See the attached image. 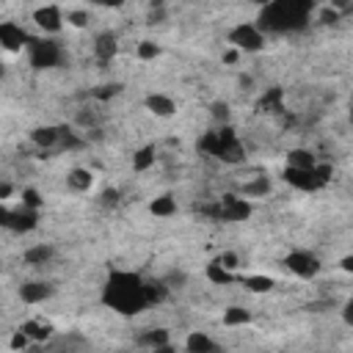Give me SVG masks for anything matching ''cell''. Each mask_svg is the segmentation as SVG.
<instances>
[{
	"label": "cell",
	"instance_id": "8",
	"mask_svg": "<svg viewBox=\"0 0 353 353\" xmlns=\"http://www.w3.org/2000/svg\"><path fill=\"white\" fill-rule=\"evenodd\" d=\"M284 268H287L295 279L309 281V279H314V276L323 270V262H320V256H317L314 251H309V248H292V251L284 256Z\"/></svg>",
	"mask_w": 353,
	"mask_h": 353
},
{
	"label": "cell",
	"instance_id": "33",
	"mask_svg": "<svg viewBox=\"0 0 353 353\" xmlns=\"http://www.w3.org/2000/svg\"><path fill=\"white\" fill-rule=\"evenodd\" d=\"M22 207L25 210H33V212H39L41 210V204H44V199L39 196V190L36 188H22Z\"/></svg>",
	"mask_w": 353,
	"mask_h": 353
},
{
	"label": "cell",
	"instance_id": "21",
	"mask_svg": "<svg viewBox=\"0 0 353 353\" xmlns=\"http://www.w3.org/2000/svg\"><path fill=\"white\" fill-rule=\"evenodd\" d=\"M52 256H55V248H52L50 243H36V245H28V248L22 251V259H25L28 265H33V268L47 265Z\"/></svg>",
	"mask_w": 353,
	"mask_h": 353
},
{
	"label": "cell",
	"instance_id": "19",
	"mask_svg": "<svg viewBox=\"0 0 353 353\" xmlns=\"http://www.w3.org/2000/svg\"><path fill=\"white\" fill-rule=\"evenodd\" d=\"M66 188H69L72 193H88V190L94 188V174H91V168H85V165L69 168V174H66Z\"/></svg>",
	"mask_w": 353,
	"mask_h": 353
},
{
	"label": "cell",
	"instance_id": "31",
	"mask_svg": "<svg viewBox=\"0 0 353 353\" xmlns=\"http://www.w3.org/2000/svg\"><path fill=\"white\" fill-rule=\"evenodd\" d=\"M91 19V14L85 8H66L63 11V25H72V28H85Z\"/></svg>",
	"mask_w": 353,
	"mask_h": 353
},
{
	"label": "cell",
	"instance_id": "26",
	"mask_svg": "<svg viewBox=\"0 0 353 353\" xmlns=\"http://www.w3.org/2000/svg\"><path fill=\"white\" fill-rule=\"evenodd\" d=\"M221 323L226 328H243V325L251 323V312L245 306H226L223 314H221Z\"/></svg>",
	"mask_w": 353,
	"mask_h": 353
},
{
	"label": "cell",
	"instance_id": "9",
	"mask_svg": "<svg viewBox=\"0 0 353 353\" xmlns=\"http://www.w3.org/2000/svg\"><path fill=\"white\" fill-rule=\"evenodd\" d=\"M36 226H39V212L25 210V207L11 210V207L0 204V229H8V232H14V234H28V232H33Z\"/></svg>",
	"mask_w": 353,
	"mask_h": 353
},
{
	"label": "cell",
	"instance_id": "2",
	"mask_svg": "<svg viewBox=\"0 0 353 353\" xmlns=\"http://www.w3.org/2000/svg\"><path fill=\"white\" fill-rule=\"evenodd\" d=\"M312 11H314V3L309 0H276V3L262 6L254 25L265 36L268 33H298L306 28Z\"/></svg>",
	"mask_w": 353,
	"mask_h": 353
},
{
	"label": "cell",
	"instance_id": "18",
	"mask_svg": "<svg viewBox=\"0 0 353 353\" xmlns=\"http://www.w3.org/2000/svg\"><path fill=\"white\" fill-rule=\"evenodd\" d=\"M30 141L39 146V149H58V141H61V127L58 124H44V127H33L30 130Z\"/></svg>",
	"mask_w": 353,
	"mask_h": 353
},
{
	"label": "cell",
	"instance_id": "23",
	"mask_svg": "<svg viewBox=\"0 0 353 353\" xmlns=\"http://www.w3.org/2000/svg\"><path fill=\"white\" fill-rule=\"evenodd\" d=\"M168 342H171V331L163 328V325L146 328V331H141V336H138V345H141V347H149V350H154V347H160V345H168Z\"/></svg>",
	"mask_w": 353,
	"mask_h": 353
},
{
	"label": "cell",
	"instance_id": "32",
	"mask_svg": "<svg viewBox=\"0 0 353 353\" xmlns=\"http://www.w3.org/2000/svg\"><path fill=\"white\" fill-rule=\"evenodd\" d=\"M80 146H85V141H83L77 132H72L69 127H61V141H58V149L74 152V149H80Z\"/></svg>",
	"mask_w": 353,
	"mask_h": 353
},
{
	"label": "cell",
	"instance_id": "46",
	"mask_svg": "<svg viewBox=\"0 0 353 353\" xmlns=\"http://www.w3.org/2000/svg\"><path fill=\"white\" fill-rule=\"evenodd\" d=\"M11 193H14V188H11L8 182H0V204H3V201H6Z\"/></svg>",
	"mask_w": 353,
	"mask_h": 353
},
{
	"label": "cell",
	"instance_id": "5",
	"mask_svg": "<svg viewBox=\"0 0 353 353\" xmlns=\"http://www.w3.org/2000/svg\"><path fill=\"white\" fill-rule=\"evenodd\" d=\"M204 212H207L210 218H215V221L232 223V221H248L251 212H254V207H251L248 199H243V196H237V193H223V196H221L212 207H207Z\"/></svg>",
	"mask_w": 353,
	"mask_h": 353
},
{
	"label": "cell",
	"instance_id": "47",
	"mask_svg": "<svg viewBox=\"0 0 353 353\" xmlns=\"http://www.w3.org/2000/svg\"><path fill=\"white\" fill-rule=\"evenodd\" d=\"M149 353H176V345L168 342V345H160V347H154V350H149Z\"/></svg>",
	"mask_w": 353,
	"mask_h": 353
},
{
	"label": "cell",
	"instance_id": "22",
	"mask_svg": "<svg viewBox=\"0 0 353 353\" xmlns=\"http://www.w3.org/2000/svg\"><path fill=\"white\" fill-rule=\"evenodd\" d=\"M237 281L248 290V292H270L276 287V279L273 276H265V273H248V276H237Z\"/></svg>",
	"mask_w": 353,
	"mask_h": 353
},
{
	"label": "cell",
	"instance_id": "34",
	"mask_svg": "<svg viewBox=\"0 0 353 353\" xmlns=\"http://www.w3.org/2000/svg\"><path fill=\"white\" fill-rule=\"evenodd\" d=\"M163 281H165L168 290H182V287L188 284V273H185L182 268H174V270H168V273L163 276Z\"/></svg>",
	"mask_w": 353,
	"mask_h": 353
},
{
	"label": "cell",
	"instance_id": "7",
	"mask_svg": "<svg viewBox=\"0 0 353 353\" xmlns=\"http://www.w3.org/2000/svg\"><path fill=\"white\" fill-rule=\"evenodd\" d=\"M268 36L254 25V22H237L229 30V44L237 52H262L265 50Z\"/></svg>",
	"mask_w": 353,
	"mask_h": 353
},
{
	"label": "cell",
	"instance_id": "30",
	"mask_svg": "<svg viewBox=\"0 0 353 353\" xmlns=\"http://www.w3.org/2000/svg\"><path fill=\"white\" fill-rule=\"evenodd\" d=\"M168 295H171V290L165 287L163 279H146V301H149V306L163 303Z\"/></svg>",
	"mask_w": 353,
	"mask_h": 353
},
{
	"label": "cell",
	"instance_id": "36",
	"mask_svg": "<svg viewBox=\"0 0 353 353\" xmlns=\"http://www.w3.org/2000/svg\"><path fill=\"white\" fill-rule=\"evenodd\" d=\"M210 116H212L215 121H221V127H223V124H229V116H232V110H229V102H223V99H215V102L210 105Z\"/></svg>",
	"mask_w": 353,
	"mask_h": 353
},
{
	"label": "cell",
	"instance_id": "37",
	"mask_svg": "<svg viewBox=\"0 0 353 353\" xmlns=\"http://www.w3.org/2000/svg\"><path fill=\"white\" fill-rule=\"evenodd\" d=\"M215 262H218L223 270H229V273H234V270L240 268V256H237V251H221V254L215 256Z\"/></svg>",
	"mask_w": 353,
	"mask_h": 353
},
{
	"label": "cell",
	"instance_id": "43",
	"mask_svg": "<svg viewBox=\"0 0 353 353\" xmlns=\"http://www.w3.org/2000/svg\"><path fill=\"white\" fill-rule=\"evenodd\" d=\"M119 196H121V193H119L116 188H108V190H102V204H105V207H116V204H119Z\"/></svg>",
	"mask_w": 353,
	"mask_h": 353
},
{
	"label": "cell",
	"instance_id": "29",
	"mask_svg": "<svg viewBox=\"0 0 353 353\" xmlns=\"http://www.w3.org/2000/svg\"><path fill=\"white\" fill-rule=\"evenodd\" d=\"M154 157H157V154H154V146H152V143L135 149V152H132V171H135V174L149 171V168L154 165Z\"/></svg>",
	"mask_w": 353,
	"mask_h": 353
},
{
	"label": "cell",
	"instance_id": "50",
	"mask_svg": "<svg viewBox=\"0 0 353 353\" xmlns=\"http://www.w3.org/2000/svg\"><path fill=\"white\" fill-rule=\"evenodd\" d=\"M3 74H6V69H3V61H0V77H3Z\"/></svg>",
	"mask_w": 353,
	"mask_h": 353
},
{
	"label": "cell",
	"instance_id": "41",
	"mask_svg": "<svg viewBox=\"0 0 353 353\" xmlns=\"http://www.w3.org/2000/svg\"><path fill=\"white\" fill-rule=\"evenodd\" d=\"M320 22L323 25H334V22H339V11L336 8H320Z\"/></svg>",
	"mask_w": 353,
	"mask_h": 353
},
{
	"label": "cell",
	"instance_id": "1",
	"mask_svg": "<svg viewBox=\"0 0 353 353\" xmlns=\"http://www.w3.org/2000/svg\"><path fill=\"white\" fill-rule=\"evenodd\" d=\"M102 303L121 314V317H135L143 309H149L146 301V279L135 270H121L113 268L102 284Z\"/></svg>",
	"mask_w": 353,
	"mask_h": 353
},
{
	"label": "cell",
	"instance_id": "12",
	"mask_svg": "<svg viewBox=\"0 0 353 353\" xmlns=\"http://www.w3.org/2000/svg\"><path fill=\"white\" fill-rule=\"evenodd\" d=\"M52 295H55V284L44 281V279H33V281H25L19 287V301L28 306H39V303L50 301Z\"/></svg>",
	"mask_w": 353,
	"mask_h": 353
},
{
	"label": "cell",
	"instance_id": "16",
	"mask_svg": "<svg viewBox=\"0 0 353 353\" xmlns=\"http://www.w3.org/2000/svg\"><path fill=\"white\" fill-rule=\"evenodd\" d=\"M185 353H223V347L207 331H190L185 336Z\"/></svg>",
	"mask_w": 353,
	"mask_h": 353
},
{
	"label": "cell",
	"instance_id": "48",
	"mask_svg": "<svg viewBox=\"0 0 353 353\" xmlns=\"http://www.w3.org/2000/svg\"><path fill=\"white\" fill-rule=\"evenodd\" d=\"M339 268H342L345 273H350V270H353V256H350V254H347V256H342V262H339Z\"/></svg>",
	"mask_w": 353,
	"mask_h": 353
},
{
	"label": "cell",
	"instance_id": "35",
	"mask_svg": "<svg viewBox=\"0 0 353 353\" xmlns=\"http://www.w3.org/2000/svg\"><path fill=\"white\" fill-rule=\"evenodd\" d=\"M135 52H138V58L141 61H154L163 50H160V44H154V41H149V39H143L138 47H135Z\"/></svg>",
	"mask_w": 353,
	"mask_h": 353
},
{
	"label": "cell",
	"instance_id": "25",
	"mask_svg": "<svg viewBox=\"0 0 353 353\" xmlns=\"http://www.w3.org/2000/svg\"><path fill=\"white\" fill-rule=\"evenodd\" d=\"M259 110H265V113H281L284 110V91L279 85L265 88V94L259 97Z\"/></svg>",
	"mask_w": 353,
	"mask_h": 353
},
{
	"label": "cell",
	"instance_id": "13",
	"mask_svg": "<svg viewBox=\"0 0 353 353\" xmlns=\"http://www.w3.org/2000/svg\"><path fill=\"white\" fill-rule=\"evenodd\" d=\"M36 353H88V342L80 334H69V336H52L50 342L41 345V350Z\"/></svg>",
	"mask_w": 353,
	"mask_h": 353
},
{
	"label": "cell",
	"instance_id": "15",
	"mask_svg": "<svg viewBox=\"0 0 353 353\" xmlns=\"http://www.w3.org/2000/svg\"><path fill=\"white\" fill-rule=\"evenodd\" d=\"M143 108H146L152 116H157V119H171V116L176 113V102H174L168 94H163V91H152V94H146Z\"/></svg>",
	"mask_w": 353,
	"mask_h": 353
},
{
	"label": "cell",
	"instance_id": "45",
	"mask_svg": "<svg viewBox=\"0 0 353 353\" xmlns=\"http://www.w3.org/2000/svg\"><path fill=\"white\" fill-rule=\"evenodd\" d=\"M350 309H353V303L347 301V303L342 306V317H345V325H353V314H350Z\"/></svg>",
	"mask_w": 353,
	"mask_h": 353
},
{
	"label": "cell",
	"instance_id": "38",
	"mask_svg": "<svg viewBox=\"0 0 353 353\" xmlns=\"http://www.w3.org/2000/svg\"><path fill=\"white\" fill-rule=\"evenodd\" d=\"M116 94H121V83H108V85H99V88L94 91V99L105 102V99H113Z\"/></svg>",
	"mask_w": 353,
	"mask_h": 353
},
{
	"label": "cell",
	"instance_id": "24",
	"mask_svg": "<svg viewBox=\"0 0 353 353\" xmlns=\"http://www.w3.org/2000/svg\"><path fill=\"white\" fill-rule=\"evenodd\" d=\"M149 212L154 218H171V215H176V199L171 193H160L149 201Z\"/></svg>",
	"mask_w": 353,
	"mask_h": 353
},
{
	"label": "cell",
	"instance_id": "17",
	"mask_svg": "<svg viewBox=\"0 0 353 353\" xmlns=\"http://www.w3.org/2000/svg\"><path fill=\"white\" fill-rule=\"evenodd\" d=\"M270 190H273V182L268 176H251V179H245V182L237 185V196H243L248 201L251 199H265Z\"/></svg>",
	"mask_w": 353,
	"mask_h": 353
},
{
	"label": "cell",
	"instance_id": "3",
	"mask_svg": "<svg viewBox=\"0 0 353 353\" xmlns=\"http://www.w3.org/2000/svg\"><path fill=\"white\" fill-rule=\"evenodd\" d=\"M199 146H201V152L218 157V160L226 163V165H237V163L245 160V146L240 143V138L234 135V130H232L229 124L204 132V138L199 141Z\"/></svg>",
	"mask_w": 353,
	"mask_h": 353
},
{
	"label": "cell",
	"instance_id": "27",
	"mask_svg": "<svg viewBox=\"0 0 353 353\" xmlns=\"http://www.w3.org/2000/svg\"><path fill=\"white\" fill-rule=\"evenodd\" d=\"M204 276H207V281H210V284H215V287H229V284H234V281H237V273L223 270L215 259L204 268Z\"/></svg>",
	"mask_w": 353,
	"mask_h": 353
},
{
	"label": "cell",
	"instance_id": "4",
	"mask_svg": "<svg viewBox=\"0 0 353 353\" xmlns=\"http://www.w3.org/2000/svg\"><path fill=\"white\" fill-rule=\"evenodd\" d=\"M331 176H334V168L328 163H317L314 168H284V174H281V179L290 188L301 190V193H317V190H323L331 182Z\"/></svg>",
	"mask_w": 353,
	"mask_h": 353
},
{
	"label": "cell",
	"instance_id": "10",
	"mask_svg": "<svg viewBox=\"0 0 353 353\" xmlns=\"http://www.w3.org/2000/svg\"><path fill=\"white\" fill-rule=\"evenodd\" d=\"M28 41H30V36L25 33L22 25H17L11 19L0 22V52H22L28 47Z\"/></svg>",
	"mask_w": 353,
	"mask_h": 353
},
{
	"label": "cell",
	"instance_id": "49",
	"mask_svg": "<svg viewBox=\"0 0 353 353\" xmlns=\"http://www.w3.org/2000/svg\"><path fill=\"white\" fill-rule=\"evenodd\" d=\"M240 85H245V88H251V77H248V74H243V77H240Z\"/></svg>",
	"mask_w": 353,
	"mask_h": 353
},
{
	"label": "cell",
	"instance_id": "40",
	"mask_svg": "<svg viewBox=\"0 0 353 353\" xmlns=\"http://www.w3.org/2000/svg\"><path fill=\"white\" fill-rule=\"evenodd\" d=\"M165 19V6L163 3H152V8H149V22L154 25V22H163Z\"/></svg>",
	"mask_w": 353,
	"mask_h": 353
},
{
	"label": "cell",
	"instance_id": "11",
	"mask_svg": "<svg viewBox=\"0 0 353 353\" xmlns=\"http://www.w3.org/2000/svg\"><path fill=\"white\" fill-rule=\"evenodd\" d=\"M33 22H36L39 30H44L47 36H55V33L63 28V8L55 6V3L39 6V8H33Z\"/></svg>",
	"mask_w": 353,
	"mask_h": 353
},
{
	"label": "cell",
	"instance_id": "39",
	"mask_svg": "<svg viewBox=\"0 0 353 353\" xmlns=\"http://www.w3.org/2000/svg\"><path fill=\"white\" fill-rule=\"evenodd\" d=\"M8 345H11V350H14V353H22V350L30 345V339H28V336H25V334L17 328V331L11 334V342H8Z\"/></svg>",
	"mask_w": 353,
	"mask_h": 353
},
{
	"label": "cell",
	"instance_id": "28",
	"mask_svg": "<svg viewBox=\"0 0 353 353\" xmlns=\"http://www.w3.org/2000/svg\"><path fill=\"white\" fill-rule=\"evenodd\" d=\"M317 165V157L312 149H290L287 152V168H314Z\"/></svg>",
	"mask_w": 353,
	"mask_h": 353
},
{
	"label": "cell",
	"instance_id": "20",
	"mask_svg": "<svg viewBox=\"0 0 353 353\" xmlns=\"http://www.w3.org/2000/svg\"><path fill=\"white\" fill-rule=\"evenodd\" d=\"M19 331L30 339V342H36V345H44V342H50L55 334H52V325L50 323H41V320H25L22 325H19Z\"/></svg>",
	"mask_w": 353,
	"mask_h": 353
},
{
	"label": "cell",
	"instance_id": "14",
	"mask_svg": "<svg viewBox=\"0 0 353 353\" xmlns=\"http://www.w3.org/2000/svg\"><path fill=\"white\" fill-rule=\"evenodd\" d=\"M119 52V36L113 30H99L94 36V55L99 63H110Z\"/></svg>",
	"mask_w": 353,
	"mask_h": 353
},
{
	"label": "cell",
	"instance_id": "6",
	"mask_svg": "<svg viewBox=\"0 0 353 353\" xmlns=\"http://www.w3.org/2000/svg\"><path fill=\"white\" fill-rule=\"evenodd\" d=\"M25 52L33 69H55L63 61V47L55 39H30Z\"/></svg>",
	"mask_w": 353,
	"mask_h": 353
},
{
	"label": "cell",
	"instance_id": "44",
	"mask_svg": "<svg viewBox=\"0 0 353 353\" xmlns=\"http://www.w3.org/2000/svg\"><path fill=\"white\" fill-rule=\"evenodd\" d=\"M237 58H240V52H237V50H232V47L223 52V63H237Z\"/></svg>",
	"mask_w": 353,
	"mask_h": 353
},
{
	"label": "cell",
	"instance_id": "42",
	"mask_svg": "<svg viewBox=\"0 0 353 353\" xmlns=\"http://www.w3.org/2000/svg\"><path fill=\"white\" fill-rule=\"evenodd\" d=\"M77 124H80L83 130H88V127H91V130H97V116L83 110V113H77Z\"/></svg>",
	"mask_w": 353,
	"mask_h": 353
}]
</instances>
